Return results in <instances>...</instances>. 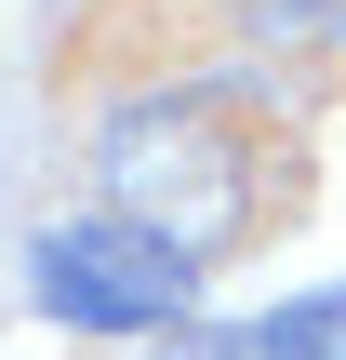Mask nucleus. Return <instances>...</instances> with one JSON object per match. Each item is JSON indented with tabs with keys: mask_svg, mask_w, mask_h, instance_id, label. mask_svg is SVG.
Masks as SVG:
<instances>
[{
	"mask_svg": "<svg viewBox=\"0 0 346 360\" xmlns=\"http://www.w3.org/2000/svg\"><path fill=\"white\" fill-rule=\"evenodd\" d=\"M93 174H107V214L147 227L160 254H187V267L253 254L307 200V147L253 80H160V94L107 107Z\"/></svg>",
	"mask_w": 346,
	"mask_h": 360,
	"instance_id": "f257e3e1",
	"label": "nucleus"
},
{
	"mask_svg": "<svg viewBox=\"0 0 346 360\" xmlns=\"http://www.w3.org/2000/svg\"><path fill=\"white\" fill-rule=\"evenodd\" d=\"M27 294H40V321H67V334H187L200 267L160 254L147 227H120V214H67V227L27 240Z\"/></svg>",
	"mask_w": 346,
	"mask_h": 360,
	"instance_id": "f03ea898",
	"label": "nucleus"
},
{
	"mask_svg": "<svg viewBox=\"0 0 346 360\" xmlns=\"http://www.w3.org/2000/svg\"><path fill=\"white\" fill-rule=\"evenodd\" d=\"M240 53H346V0H213Z\"/></svg>",
	"mask_w": 346,
	"mask_h": 360,
	"instance_id": "7ed1b4c3",
	"label": "nucleus"
},
{
	"mask_svg": "<svg viewBox=\"0 0 346 360\" xmlns=\"http://www.w3.org/2000/svg\"><path fill=\"white\" fill-rule=\"evenodd\" d=\"M267 347H280V360H346V281L280 294V307H267Z\"/></svg>",
	"mask_w": 346,
	"mask_h": 360,
	"instance_id": "20e7f679",
	"label": "nucleus"
},
{
	"mask_svg": "<svg viewBox=\"0 0 346 360\" xmlns=\"http://www.w3.org/2000/svg\"><path fill=\"white\" fill-rule=\"evenodd\" d=\"M160 360H280V347H267V321H187Z\"/></svg>",
	"mask_w": 346,
	"mask_h": 360,
	"instance_id": "39448f33",
	"label": "nucleus"
}]
</instances>
